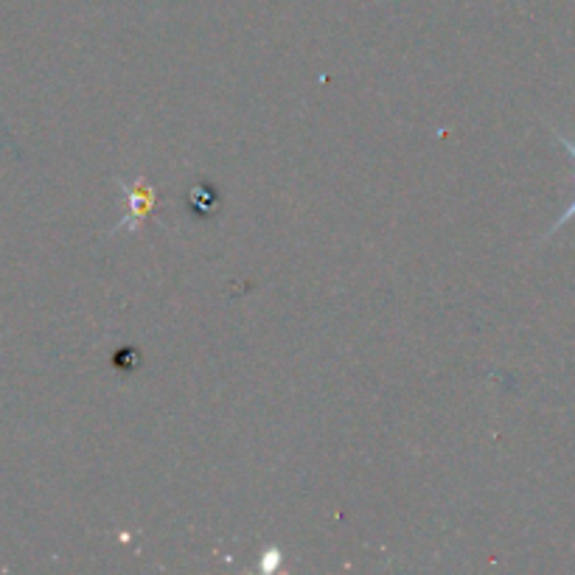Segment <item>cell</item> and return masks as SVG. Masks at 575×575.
I'll use <instances>...</instances> for the list:
<instances>
[{
  "mask_svg": "<svg viewBox=\"0 0 575 575\" xmlns=\"http://www.w3.org/2000/svg\"><path fill=\"white\" fill-rule=\"evenodd\" d=\"M118 186L127 191V216L121 219V225H118L115 230H124V228L135 230L141 222H144L146 214L155 208V191L146 186L144 177H138V180H132V183H127V180H121V177H118Z\"/></svg>",
  "mask_w": 575,
  "mask_h": 575,
  "instance_id": "1",
  "label": "cell"
},
{
  "mask_svg": "<svg viewBox=\"0 0 575 575\" xmlns=\"http://www.w3.org/2000/svg\"><path fill=\"white\" fill-rule=\"evenodd\" d=\"M278 561H281V550H278V547H270V550L261 556V567H264V570H275Z\"/></svg>",
  "mask_w": 575,
  "mask_h": 575,
  "instance_id": "2",
  "label": "cell"
},
{
  "mask_svg": "<svg viewBox=\"0 0 575 575\" xmlns=\"http://www.w3.org/2000/svg\"><path fill=\"white\" fill-rule=\"evenodd\" d=\"M570 219H575V200H573V205H570V208H567V211H564V214L559 216V222H556L553 228L547 230V236H550V233H556V230H559V228H564V225H567Z\"/></svg>",
  "mask_w": 575,
  "mask_h": 575,
  "instance_id": "3",
  "label": "cell"
},
{
  "mask_svg": "<svg viewBox=\"0 0 575 575\" xmlns=\"http://www.w3.org/2000/svg\"><path fill=\"white\" fill-rule=\"evenodd\" d=\"M553 135H556V138H559V144L564 146V149H567V152H570V158L575 160V141H570V138H567V135H561V132H556V130H553Z\"/></svg>",
  "mask_w": 575,
  "mask_h": 575,
  "instance_id": "4",
  "label": "cell"
}]
</instances>
